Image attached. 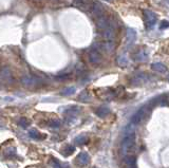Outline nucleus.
<instances>
[{"instance_id": "19", "label": "nucleus", "mask_w": 169, "mask_h": 168, "mask_svg": "<svg viewBox=\"0 0 169 168\" xmlns=\"http://www.w3.org/2000/svg\"><path fill=\"white\" fill-rule=\"evenodd\" d=\"M19 126H21L22 128H28L30 126V122L26 120V118H21L19 121Z\"/></svg>"}, {"instance_id": "1", "label": "nucleus", "mask_w": 169, "mask_h": 168, "mask_svg": "<svg viewBox=\"0 0 169 168\" xmlns=\"http://www.w3.org/2000/svg\"><path fill=\"white\" fill-rule=\"evenodd\" d=\"M144 18H145V23L147 29H152L153 26L157 24V16L154 12L150 10H145L144 11Z\"/></svg>"}, {"instance_id": "2", "label": "nucleus", "mask_w": 169, "mask_h": 168, "mask_svg": "<svg viewBox=\"0 0 169 168\" xmlns=\"http://www.w3.org/2000/svg\"><path fill=\"white\" fill-rule=\"evenodd\" d=\"M91 14H92L93 17H95V18H101V17H103L104 15H105V9H104L103 4L101 3V2L98 1H94L92 2V4H91Z\"/></svg>"}, {"instance_id": "22", "label": "nucleus", "mask_w": 169, "mask_h": 168, "mask_svg": "<svg viewBox=\"0 0 169 168\" xmlns=\"http://www.w3.org/2000/svg\"><path fill=\"white\" fill-rule=\"evenodd\" d=\"M59 125H60V122H59L58 120H54V121H52V122H51V124H50V126H51V127H53V128H57V127H59Z\"/></svg>"}, {"instance_id": "4", "label": "nucleus", "mask_w": 169, "mask_h": 168, "mask_svg": "<svg viewBox=\"0 0 169 168\" xmlns=\"http://www.w3.org/2000/svg\"><path fill=\"white\" fill-rule=\"evenodd\" d=\"M102 35H103L104 39L106 41H111L113 43L115 37V21H113L110 26L107 29H105L104 31H102Z\"/></svg>"}, {"instance_id": "10", "label": "nucleus", "mask_w": 169, "mask_h": 168, "mask_svg": "<svg viewBox=\"0 0 169 168\" xmlns=\"http://www.w3.org/2000/svg\"><path fill=\"white\" fill-rule=\"evenodd\" d=\"M148 52L146 50H139L134 54V59L136 61H146L148 59Z\"/></svg>"}, {"instance_id": "14", "label": "nucleus", "mask_w": 169, "mask_h": 168, "mask_svg": "<svg viewBox=\"0 0 169 168\" xmlns=\"http://www.w3.org/2000/svg\"><path fill=\"white\" fill-rule=\"evenodd\" d=\"M74 151H75V147H74V146L67 145L66 147H64V149H63V154H64V156H70V154H72Z\"/></svg>"}, {"instance_id": "9", "label": "nucleus", "mask_w": 169, "mask_h": 168, "mask_svg": "<svg viewBox=\"0 0 169 168\" xmlns=\"http://www.w3.org/2000/svg\"><path fill=\"white\" fill-rule=\"evenodd\" d=\"M76 161L79 165L84 166V165H87L89 162H90V156H89V154L87 153V152H81V153L77 156Z\"/></svg>"}, {"instance_id": "8", "label": "nucleus", "mask_w": 169, "mask_h": 168, "mask_svg": "<svg viewBox=\"0 0 169 168\" xmlns=\"http://www.w3.org/2000/svg\"><path fill=\"white\" fill-rule=\"evenodd\" d=\"M136 40V31L132 28L127 29V46L130 47Z\"/></svg>"}, {"instance_id": "18", "label": "nucleus", "mask_w": 169, "mask_h": 168, "mask_svg": "<svg viewBox=\"0 0 169 168\" xmlns=\"http://www.w3.org/2000/svg\"><path fill=\"white\" fill-rule=\"evenodd\" d=\"M75 91H76V89L74 87H68L61 91V94L63 95H71V94H74Z\"/></svg>"}, {"instance_id": "7", "label": "nucleus", "mask_w": 169, "mask_h": 168, "mask_svg": "<svg viewBox=\"0 0 169 168\" xmlns=\"http://www.w3.org/2000/svg\"><path fill=\"white\" fill-rule=\"evenodd\" d=\"M146 108H147V106H144V107H142L141 109H139L136 111V113L134 114V115L132 116V118H131V123L132 124H139L141 123V121L144 118V116H145L146 114Z\"/></svg>"}, {"instance_id": "5", "label": "nucleus", "mask_w": 169, "mask_h": 168, "mask_svg": "<svg viewBox=\"0 0 169 168\" xmlns=\"http://www.w3.org/2000/svg\"><path fill=\"white\" fill-rule=\"evenodd\" d=\"M88 58L89 61L93 65H99L103 60V57H102V54L99 53V51L97 50H91L88 54Z\"/></svg>"}, {"instance_id": "11", "label": "nucleus", "mask_w": 169, "mask_h": 168, "mask_svg": "<svg viewBox=\"0 0 169 168\" xmlns=\"http://www.w3.org/2000/svg\"><path fill=\"white\" fill-rule=\"evenodd\" d=\"M22 84L26 87H31V86H36L37 84H40V81L37 78H34V77H23L21 79Z\"/></svg>"}, {"instance_id": "17", "label": "nucleus", "mask_w": 169, "mask_h": 168, "mask_svg": "<svg viewBox=\"0 0 169 168\" xmlns=\"http://www.w3.org/2000/svg\"><path fill=\"white\" fill-rule=\"evenodd\" d=\"M117 63H119L121 67H126V66L128 65V59L126 58V56L121 55V56L117 58Z\"/></svg>"}, {"instance_id": "6", "label": "nucleus", "mask_w": 169, "mask_h": 168, "mask_svg": "<svg viewBox=\"0 0 169 168\" xmlns=\"http://www.w3.org/2000/svg\"><path fill=\"white\" fill-rule=\"evenodd\" d=\"M90 0H73V5L81 11H88L91 9Z\"/></svg>"}, {"instance_id": "20", "label": "nucleus", "mask_w": 169, "mask_h": 168, "mask_svg": "<svg viewBox=\"0 0 169 168\" xmlns=\"http://www.w3.org/2000/svg\"><path fill=\"white\" fill-rule=\"evenodd\" d=\"M160 30H165V29H169V21L168 20H162L159 26Z\"/></svg>"}, {"instance_id": "12", "label": "nucleus", "mask_w": 169, "mask_h": 168, "mask_svg": "<svg viewBox=\"0 0 169 168\" xmlns=\"http://www.w3.org/2000/svg\"><path fill=\"white\" fill-rule=\"evenodd\" d=\"M151 69L160 73H165L167 71V67L165 65H163L162 63H153L151 65Z\"/></svg>"}, {"instance_id": "3", "label": "nucleus", "mask_w": 169, "mask_h": 168, "mask_svg": "<svg viewBox=\"0 0 169 168\" xmlns=\"http://www.w3.org/2000/svg\"><path fill=\"white\" fill-rule=\"evenodd\" d=\"M133 144H134V133L125 135L123 142H122V152L124 156H127L129 149L132 147Z\"/></svg>"}, {"instance_id": "21", "label": "nucleus", "mask_w": 169, "mask_h": 168, "mask_svg": "<svg viewBox=\"0 0 169 168\" xmlns=\"http://www.w3.org/2000/svg\"><path fill=\"white\" fill-rule=\"evenodd\" d=\"M78 99H79V101H87L89 99L88 93H87V92H83V93H81V95H79Z\"/></svg>"}, {"instance_id": "13", "label": "nucleus", "mask_w": 169, "mask_h": 168, "mask_svg": "<svg viewBox=\"0 0 169 168\" xmlns=\"http://www.w3.org/2000/svg\"><path fill=\"white\" fill-rule=\"evenodd\" d=\"M109 113H110V110H109V108L106 107V106H102V107H99L96 109V115L99 116V118H106Z\"/></svg>"}, {"instance_id": "16", "label": "nucleus", "mask_w": 169, "mask_h": 168, "mask_svg": "<svg viewBox=\"0 0 169 168\" xmlns=\"http://www.w3.org/2000/svg\"><path fill=\"white\" fill-rule=\"evenodd\" d=\"M29 134H30L31 138L35 139V140H41L42 139V134L39 133L36 129H31L30 131H29Z\"/></svg>"}, {"instance_id": "24", "label": "nucleus", "mask_w": 169, "mask_h": 168, "mask_svg": "<svg viewBox=\"0 0 169 168\" xmlns=\"http://www.w3.org/2000/svg\"><path fill=\"white\" fill-rule=\"evenodd\" d=\"M106 1H111V0H106Z\"/></svg>"}, {"instance_id": "25", "label": "nucleus", "mask_w": 169, "mask_h": 168, "mask_svg": "<svg viewBox=\"0 0 169 168\" xmlns=\"http://www.w3.org/2000/svg\"><path fill=\"white\" fill-rule=\"evenodd\" d=\"M168 81H169V75H168Z\"/></svg>"}, {"instance_id": "15", "label": "nucleus", "mask_w": 169, "mask_h": 168, "mask_svg": "<svg viewBox=\"0 0 169 168\" xmlns=\"http://www.w3.org/2000/svg\"><path fill=\"white\" fill-rule=\"evenodd\" d=\"M87 142H88V138L86 135H79L74 140L75 145H84Z\"/></svg>"}, {"instance_id": "23", "label": "nucleus", "mask_w": 169, "mask_h": 168, "mask_svg": "<svg viewBox=\"0 0 169 168\" xmlns=\"http://www.w3.org/2000/svg\"><path fill=\"white\" fill-rule=\"evenodd\" d=\"M53 168H61V167H60V165H59L57 162H54V163H53Z\"/></svg>"}]
</instances>
